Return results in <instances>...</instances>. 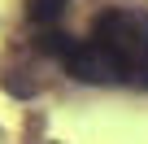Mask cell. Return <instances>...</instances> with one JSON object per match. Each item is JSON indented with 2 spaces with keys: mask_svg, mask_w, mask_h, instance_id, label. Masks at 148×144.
Listing matches in <instances>:
<instances>
[{
  "mask_svg": "<svg viewBox=\"0 0 148 144\" xmlns=\"http://www.w3.org/2000/svg\"><path fill=\"white\" fill-rule=\"evenodd\" d=\"M92 39L105 48L118 83L148 88V13H100Z\"/></svg>",
  "mask_w": 148,
  "mask_h": 144,
  "instance_id": "1",
  "label": "cell"
},
{
  "mask_svg": "<svg viewBox=\"0 0 148 144\" xmlns=\"http://www.w3.org/2000/svg\"><path fill=\"white\" fill-rule=\"evenodd\" d=\"M65 13V0H31V22L35 26H52Z\"/></svg>",
  "mask_w": 148,
  "mask_h": 144,
  "instance_id": "2",
  "label": "cell"
}]
</instances>
